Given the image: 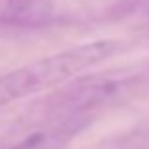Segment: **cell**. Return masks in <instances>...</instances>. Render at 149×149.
Returning <instances> with one entry per match:
<instances>
[{
	"label": "cell",
	"instance_id": "obj_2",
	"mask_svg": "<svg viewBox=\"0 0 149 149\" xmlns=\"http://www.w3.org/2000/svg\"><path fill=\"white\" fill-rule=\"evenodd\" d=\"M48 143V136L46 134H33L27 140H23L21 143H17L12 149H44V145Z\"/></svg>",
	"mask_w": 149,
	"mask_h": 149
},
{
	"label": "cell",
	"instance_id": "obj_1",
	"mask_svg": "<svg viewBox=\"0 0 149 149\" xmlns=\"http://www.w3.org/2000/svg\"><path fill=\"white\" fill-rule=\"evenodd\" d=\"M123 50L120 40H94L19 67L0 77V109L21 97L44 92L77 77L88 67L100 65Z\"/></svg>",
	"mask_w": 149,
	"mask_h": 149
}]
</instances>
